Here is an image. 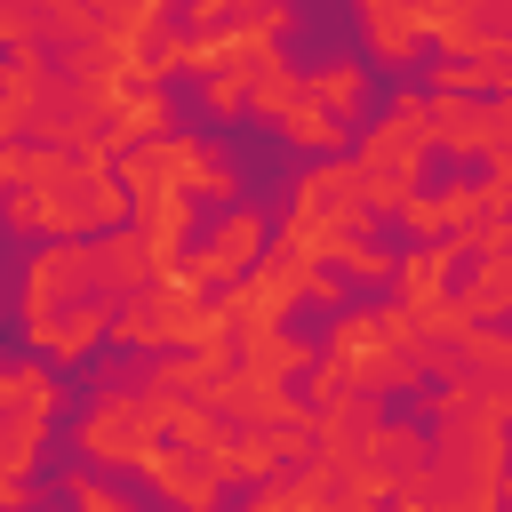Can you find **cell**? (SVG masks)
I'll list each match as a JSON object with an SVG mask.
<instances>
[{
  "label": "cell",
  "mask_w": 512,
  "mask_h": 512,
  "mask_svg": "<svg viewBox=\"0 0 512 512\" xmlns=\"http://www.w3.org/2000/svg\"><path fill=\"white\" fill-rule=\"evenodd\" d=\"M128 216H136V200L120 184V160H104V152H48V144H32V176L0 200V224L24 232V240H40V248H56V240H104Z\"/></svg>",
  "instance_id": "cell-1"
},
{
  "label": "cell",
  "mask_w": 512,
  "mask_h": 512,
  "mask_svg": "<svg viewBox=\"0 0 512 512\" xmlns=\"http://www.w3.org/2000/svg\"><path fill=\"white\" fill-rule=\"evenodd\" d=\"M424 352H432V344L416 336V320H408L392 296H376V304L336 312V328H328L320 368H312L304 392H360V400L416 392V384H424Z\"/></svg>",
  "instance_id": "cell-2"
},
{
  "label": "cell",
  "mask_w": 512,
  "mask_h": 512,
  "mask_svg": "<svg viewBox=\"0 0 512 512\" xmlns=\"http://www.w3.org/2000/svg\"><path fill=\"white\" fill-rule=\"evenodd\" d=\"M376 208L360 200V176H352V152H336V160H304V176L288 184V216L272 224V248H288V256H304V264H344L352 248H368L376 240Z\"/></svg>",
  "instance_id": "cell-3"
},
{
  "label": "cell",
  "mask_w": 512,
  "mask_h": 512,
  "mask_svg": "<svg viewBox=\"0 0 512 512\" xmlns=\"http://www.w3.org/2000/svg\"><path fill=\"white\" fill-rule=\"evenodd\" d=\"M424 160H432V88H392L384 96V120H368L352 136V176H360V200L376 216H400L416 192H424Z\"/></svg>",
  "instance_id": "cell-4"
},
{
  "label": "cell",
  "mask_w": 512,
  "mask_h": 512,
  "mask_svg": "<svg viewBox=\"0 0 512 512\" xmlns=\"http://www.w3.org/2000/svg\"><path fill=\"white\" fill-rule=\"evenodd\" d=\"M120 184H128V200H152V192L216 200V216L240 208V192H248L240 160H232L216 136H200V128H168V136H152L144 152H128V160H120Z\"/></svg>",
  "instance_id": "cell-5"
},
{
  "label": "cell",
  "mask_w": 512,
  "mask_h": 512,
  "mask_svg": "<svg viewBox=\"0 0 512 512\" xmlns=\"http://www.w3.org/2000/svg\"><path fill=\"white\" fill-rule=\"evenodd\" d=\"M152 448H160V408H152V392H136L128 376H96L88 408L72 416V456H80L88 472H104V480H128Z\"/></svg>",
  "instance_id": "cell-6"
},
{
  "label": "cell",
  "mask_w": 512,
  "mask_h": 512,
  "mask_svg": "<svg viewBox=\"0 0 512 512\" xmlns=\"http://www.w3.org/2000/svg\"><path fill=\"white\" fill-rule=\"evenodd\" d=\"M80 304H104L112 312V288H104V240H56V248H32L24 256V280H16V328H48Z\"/></svg>",
  "instance_id": "cell-7"
},
{
  "label": "cell",
  "mask_w": 512,
  "mask_h": 512,
  "mask_svg": "<svg viewBox=\"0 0 512 512\" xmlns=\"http://www.w3.org/2000/svg\"><path fill=\"white\" fill-rule=\"evenodd\" d=\"M336 480L344 488H368L384 504H424L432 488V432L408 424V416H376L344 456H336Z\"/></svg>",
  "instance_id": "cell-8"
},
{
  "label": "cell",
  "mask_w": 512,
  "mask_h": 512,
  "mask_svg": "<svg viewBox=\"0 0 512 512\" xmlns=\"http://www.w3.org/2000/svg\"><path fill=\"white\" fill-rule=\"evenodd\" d=\"M64 416V384L48 360H24V400L0 408V512H32V480L48 456V432Z\"/></svg>",
  "instance_id": "cell-9"
},
{
  "label": "cell",
  "mask_w": 512,
  "mask_h": 512,
  "mask_svg": "<svg viewBox=\"0 0 512 512\" xmlns=\"http://www.w3.org/2000/svg\"><path fill=\"white\" fill-rule=\"evenodd\" d=\"M200 288L184 272H152L120 312H112V344L120 352H144V360H168V352H192V328H200Z\"/></svg>",
  "instance_id": "cell-10"
},
{
  "label": "cell",
  "mask_w": 512,
  "mask_h": 512,
  "mask_svg": "<svg viewBox=\"0 0 512 512\" xmlns=\"http://www.w3.org/2000/svg\"><path fill=\"white\" fill-rule=\"evenodd\" d=\"M264 256H272V216L240 200V208L208 216V232H200V240H192V256H184V280H192L200 296H224V288H240Z\"/></svg>",
  "instance_id": "cell-11"
},
{
  "label": "cell",
  "mask_w": 512,
  "mask_h": 512,
  "mask_svg": "<svg viewBox=\"0 0 512 512\" xmlns=\"http://www.w3.org/2000/svg\"><path fill=\"white\" fill-rule=\"evenodd\" d=\"M456 280H464V248H456V240H416V248L400 256V272H392V304L416 320L424 344H448V336H456V320H448Z\"/></svg>",
  "instance_id": "cell-12"
},
{
  "label": "cell",
  "mask_w": 512,
  "mask_h": 512,
  "mask_svg": "<svg viewBox=\"0 0 512 512\" xmlns=\"http://www.w3.org/2000/svg\"><path fill=\"white\" fill-rule=\"evenodd\" d=\"M312 272L320 264H304V256H288V248H272L240 288H224V312H232V328L240 336H272V328H288L296 312H304V288H312Z\"/></svg>",
  "instance_id": "cell-13"
},
{
  "label": "cell",
  "mask_w": 512,
  "mask_h": 512,
  "mask_svg": "<svg viewBox=\"0 0 512 512\" xmlns=\"http://www.w3.org/2000/svg\"><path fill=\"white\" fill-rule=\"evenodd\" d=\"M424 40L448 64L512 56V0H424Z\"/></svg>",
  "instance_id": "cell-14"
},
{
  "label": "cell",
  "mask_w": 512,
  "mask_h": 512,
  "mask_svg": "<svg viewBox=\"0 0 512 512\" xmlns=\"http://www.w3.org/2000/svg\"><path fill=\"white\" fill-rule=\"evenodd\" d=\"M424 384H456V392H488L512 400V328H472L424 352Z\"/></svg>",
  "instance_id": "cell-15"
},
{
  "label": "cell",
  "mask_w": 512,
  "mask_h": 512,
  "mask_svg": "<svg viewBox=\"0 0 512 512\" xmlns=\"http://www.w3.org/2000/svg\"><path fill=\"white\" fill-rule=\"evenodd\" d=\"M136 480L168 504V512H224V472H208L192 448H176V440H160L144 464H136Z\"/></svg>",
  "instance_id": "cell-16"
},
{
  "label": "cell",
  "mask_w": 512,
  "mask_h": 512,
  "mask_svg": "<svg viewBox=\"0 0 512 512\" xmlns=\"http://www.w3.org/2000/svg\"><path fill=\"white\" fill-rule=\"evenodd\" d=\"M360 48L376 64H424V0H360Z\"/></svg>",
  "instance_id": "cell-17"
},
{
  "label": "cell",
  "mask_w": 512,
  "mask_h": 512,
  "mask_svg": "<svg viewBox=\"0 0 512 512\" xmlns=\"http://www.w3.org/2000/svg\"><path fill=\"white\" fill-rule=\"evenodd\" d=\"M432 152H448V160H480L488 168V152H496V96H432Z\"/></svg>",
  "instance_id": "cell-18"
},
{
  "label": "cell",
  "mask_w": 512,
  "mask_h": 512,
  "mask_svg": "<svg viewBox=\"0 0 512 512\" xmlns=\"http://www.w3.org/2000/svg\"><path fill=\"white\" fill-rule=\"evenodd\" d=\"M328 496H336V464L312 448L304 464H288V472H272V480L240 488V504H232V512H328Z\"/></svg>",
  "instance_id": "cell-19"
},
{
  "label": "cell",
  "mask_w": 512,
  "mask_h": 512,
  "mask_svg": "<svg viewBox=\"0 0 512 512\" xmlns=\"http://www.w3.org/2000/svg\"><path fill=\"white\" fill-rule=\"evenodd\" d=\"M488 216V200H480V176H448L440 192H416L408 208H400V224L416 232V240H456V232H472Z\"/></svg>",
  "instance_id": "cell-20"
},
{
  "label": "cell",
  "mask_w": 512,
  "mask_h": 512,
  "mask_svg": "<svg viewBox=\"0 0 512 512\" xmlns=\"http://www.w3.org/2000/svg\"><path fill=\"white\" fill-rule=\"evenodd\" d=\"M448 320H456V336H472V328H496V320H512V256L464 264V280H456V296H448Z\"/></svg>",
  "instance_id": "cell-21"
},
{
  "label": "cell",
  "mask_w": 512,
  "mask_h": 512,
  "mask_svg": "<svg viewBox=\"0 0 512 512\" xmlns=\"http://www.w3.org/2000/svg\"><path fill=\"white\" fill-rule=\"evenodd\" d=\"M136 240H144V256H152V272H184V256H192V200H176V192H152V200H136Z\"/></svg>",
  "instance_id": "cell-22"
},
{
  "label": "cell",
  "mask_w": 512,
  "mask_h": 512,
  "mask_svg": "<svg viewBox=\"0 0 512 512\" xmlns=\"http://www.w3.org/2000/svg\"><path fill=\"white\" fill-rule=\"evenodd\" d=\"M304 96H312L328 120L360 128V120H368V56H320V64H304Z\"/></svg>",
  "instance_id": "cell-23"
},
{
  "label": "cell",
  "mask_w": 512,
  "mask_h": 512,
  "mask_svg": "<svg viewBox=\"0 0 512 512\" xmlns=\"http://www.w3.org/2000/svg\"><path fill=\"white\" fill-rule=\"evenodd\" d=\"M240 368L264 376V384H304L320 368V344L296 336V328H272V336H240Z\"/></svg>",
  "instance_id": "cell-24"
},
{
  "label": "cell",
  "mask_w": 512,
  "mask_h": 512,
  "mask_svg": "<svg viewBox=\"0 0 512 512\" xmlns=\"http://www.w3.org/2000/svg\"><path fill=\"white\" fill-rule=\"evenodd\" d=\"M272 136H280V144H296L304 160H336L352 128H344V120H328V112H320L312 96H296V104H288V112L272 120Z\"/></svg>",
  "instance_id": "cell-25"
},
{
  "label": "cell",
  "mask_w": 512,
  "mask_h": 512,
  "mask_svg": "<svg viewBox=\"0 0 512 512\" xmlns=\"http://www.w3.org/2000/svg\"><path fill=\"white\" fill-rule=\"evenodd\" d=\"M296 96H304V64H296L288 48H272V56L256 64V96H248V112H256V120H280Z\"/></svg>",
  "instance_id": "cell-26"
},
{
  "label": "cell",
  "mask_w": 512,
  "mask_h": 512,
  "mask_svg": "<svg viewBox=\"0 0 512 512\" xmlns=\"http://www.w3.org/2000/svg\"><path fill=\"white\" fill-rule=\"evenodd\" d=\"M56 488H64V504H72V512H144L120 480H104V472H88V464H72Z\"/></svg>",
  "instance_id": "cell-27"
},
{
  "label": "cell",
  "mask_w": 512,
  "mask_h": 512,
  "mask_svg": "<svg viewBox=\"0 0 512 512\" xmlns=\"http://www.w3.org/2000/svg\"><path fill=\"white\" fill-rule=\"evenodd\" d=\"M248 96H256V64L200 80V112H208V120H240V112H248Z\"/></svg>",
  "instance_id": "cell-28"
},
{
  "label": "cell",
  "mask_w": 512,
  "mask_h": 512,
  "mask_svg": "<svg viewBox=\"0 0 512 512\" xmlns=\"http://www.w3.org/2000/svg\"><path fill=\"white\" fill-rule=\"evenodd\" d=\"M456 248H464V264H488V256H512V216H480L472 232H456Z\"/></svg>",
  "instance_id": "cell-29"
},
{
  "label": "cell",
  "mask_w": 512,
  "mask_h": 512,
  "mask_svg": "<svg viewBox=\"0 0 512 512\" xmlns=\"http://www.w3.org/2000/svg\"><path fill=\"white\" fill-rule=\"evenodd\" d=\"M328 512H400V504H384V496H368V488H344V480H336Z\"/></svg>",
  "instance_id": "cell-30"
},
{
  "label": "cell",
  "mask_w": 512,
  "mask_h": 512,
  "mask_svg": "<svg viewBox=\"0 0 512 512\" xmlns=\"http://www.w3.org/2000/svg\"><path fill=\"white\" fill-rule=\"evenodd\" d=\"M16 400H24V360H16V368L0 360V408H16Z\"/></svg>",
  "instance_id": "cell-31"
},
{
  "label": "cell",
  "mask_w": 512,
  "mask_h": 512,
  "mask_svg": "<svg viewBox=\"0 0 512 512\" xmlns=\"http://www.w3.org/2000/svg\"><path fill=\"white\" fill-rule=\"evenodd\" d=\"M504 512H512V472H504Z\"/></svg>",
  "instance_id": "cell-32"
},
{
  "label": "cell",
  "mask_w": 512,
  "mask_h": 512,
  "mask_svg": "<svg viewBox=\"0 0 512 512\" xmlns=\"http://www.w3.org/2000/svg\"><path fill=\"white\" fill-rule=\"evenodd\" d=\"M0 64H8V56H0Z\"/></svg>",
  "instance_id": "cell-33"
},
{
  "label": "cell",
  "mask_w": 512,
  "mask_h": 512,
  "mask_svg": "<svg viewBox=\"0 0 512 512\" xmlns=\"http://www.w3.org/2000/svg\"><path fill=\"white\" fill-rule=\"evenodd\" d=\"M0 152H8V144H0Z\"/></svg>",
  "instance_id": "cell-34"
}]
</instances>
